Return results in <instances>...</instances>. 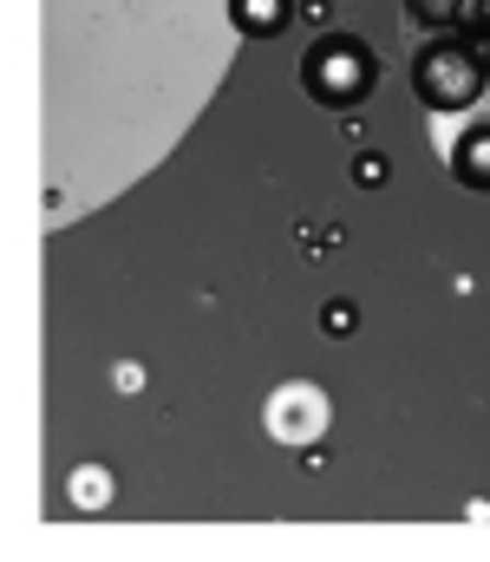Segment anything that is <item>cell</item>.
Segmentation results:
<instances>
[{
  "label": "cell",
  "instance_id": "cell-9",
  "mask_svg": "<svg viewBox=\"0 0 490 562\" xmlns=\"http://www.w3.org/2000/svg\"><path fill=\"white\" fill-rule=\"evenodd\" d=\"M321 327H327V334H333V340H346V334H353V307H346V301H327Z\"/></svg>",
  "mask_w": 490,
  "mask_h": 562
},
{
  "label": "cell",
  "instance_id": "cell-6",
  "mask_svg": "<svg viewBox=\"0 0 490 562\" xmlns=\"http://www.w3.org/2000/svg\"><path fill=\"white\" fill-rule=\"evenodd\" d=\"M112 491H118V484H112V471H99V464H79V471L66 477V497H72L79 510H105Z\"/></svg>",
  "mask_w": 490,
  "mask_h": 562
},
{
  "label": "cell",
  "instance_id": "cell-5",
  "mask_svg": "<svg viewBox=\"0 0 490 562\" xmlns=\"http://www.w3.org/2000/svg\"><path fill=\"white\" fill-rule=\"evenodd\" d=\"M452 177L465 190H490V125H471L465 138L452 144Z\"/></svg>",
  "mask_w": 490,
  "mask_h": 562
},
{
  "label": "cell",
  "instance_id": "cell-10",
  "mask_svg": "<svg viewBox=\"0 0 490 562\" xmlns=\"http://www.w3.org/2000/svg\"><path fill=\"white\" fill-rule=\"evenodd\" d=\"M353 183H386V157L360 150V157H353Z\"/></svg>",
  "mask_w": 490,
  "mask_h": 562
},
{
  "label": "cell",
  "instance_id": "cell-8",
  "mask_svg": "<svg viewBox=\"0 0 490 562\" xmlns=\"http://www.w3.org/2000/svg\"><path fill=\"white\" fill-rule=\"evenodd\" d=\"M458 26H465L471 40H490V0H465V13H458Z\"/></svg>",
  "mask_w": 490,
  "mask_h": 562
},
{
  "label": "cell",
  "instance_id": "cell-4",
  "mask_svg": "<svg viewBox=\"0 0 490 562\" xmlns=\"http://www.w3.org/2000/svg\"><path fill=\"white\" fill-rule=\"evenodd\" d=\"M288 20H295V0H229V26L242 40H275L288 33Z\"/></svg>",
  "mask_w": 490,
  "mask_h": 562
},
{
  "label": "cell",
  "instance_id": "cell-1",
  "mask_svg": "<svg viewBox=\"0 0 490 562\" xmlns=\"http://www.w3.org/2000/svg\"><path fill=\"white\" fill-rule=\"evenodd\" d=\"M301 86H308L321 105L346 112V105H360V99L379 86V59H373L366 40H353V33H327V40H315V46L301 53Z\"/></svg>",
  "mask_w": 490,
  "mask_h": 562
},
{
  "label": "cell",
  "instance_id": "cell-2",
  "mask_svg": "<svg viewBox=\"0 0 490 562\" xmlns=\"http://www.w3.org/2000/svg\"><path fill=\"white\" fill-rule=\"evenodd\" d=\"M412 86L432 112H465L485 99V59L471 53V40H425L412 53Z\"/></svg>",
  "mask_w": 490,
  "mask_h": 562
},
{
  "label": "cell",
  "instance_id": "cell-3",
  "mask_svg": "<svg viewBox=\"0 0 490 562\" xmlns=\"http://www.w3.org/2000/svg\"><path fill=\"white\" fill-rule=\"evenodd\" d=\"M269 431H275L282 445H315L327 431V393L308 386V380L275 386V393H269Z\"/></svg>",
  "mask_w": 490,
  "mask_h": 562
},
{
  "label": "cell",
  "instance_id": "cell-7",
  "mask_svg": "<svg viewBox=\"0 0 490 562\" xmlns=\"http://www.w3.org/2000/svg\"><path fill=\"white\" fill-rule=\"evenodd\" d=\"M465 0H406V20L412 26H458Z\"/></svg>",
  "mask_w": 490,
  "mask_h": 562
}]
</instances>
